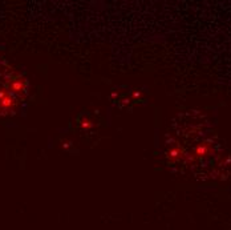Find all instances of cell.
Masks as SVG:
<instances>
[{"label":"cell","mask_w":231,"mask_h":230,"mask_svg":"<svg viewBox=\"0 0 231 230\" xmlns=\"http://www.w3.org/2000/svg\"><path fill=\"white\" fill-rule=\"evenodd\" d=\"M28 96V81L17 69L0 59V117L15 115Z\"/></svg>","instance_id":"cell-1"}]
</instances>
